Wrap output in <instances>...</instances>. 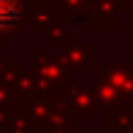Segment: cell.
<instances>
[{"label":"cell","mask_w":133,"mask_h":133,"mask_svg":"<svg viewBox=\"0 0 133 133\" xmlns=\"http://www.w3.org/2000/svg\"><path fill=\"white\" fill-rule=\"evenodd\" d=\"M19 19V5L16 0H0V27H8Z\"/></svg>","instance_id":"1"}]
</instances>
